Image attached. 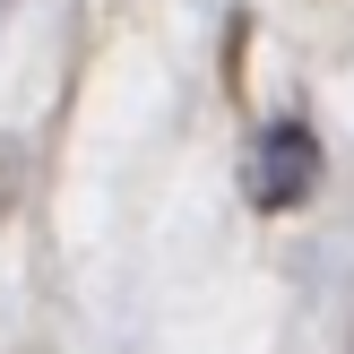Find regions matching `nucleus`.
Returning <instances> with one entry per match:
<instances>
[{
    "instance_id": "1",
    "label": "nucleus",
    "mask_w": 354,
    "mask_h": 354,
    "mask_svg": "<svg viewBox=\"0 0 354 354\" xmlns=\"http://www.w3.org/2000/svg\"><path fill=\"white\" fill-rule=\"evenodd\" d=\"M242 182H251V207H268V216L303 207L311 190H320V138H311V121H268V130L251 138Z\"/></svg>"
}]
</instances>
